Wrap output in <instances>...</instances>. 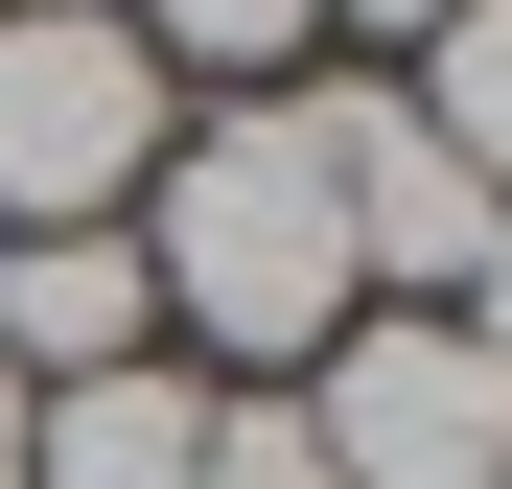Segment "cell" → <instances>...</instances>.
Here are the masks:
<instances>
[{
    "label": "cell",
    "instance_id": "1",
    "mask_svg": "<svg viewBox=\"0 0 512 489\" xmlns=\"http://www.w3.org/2000/svg\"><path fill=\"white\" fill-rule=\"evenodd\" d=\"M117 233H140V303L187 326L210 373H256V396H280V373H326V350H350V303H373V280H350V210H326L303 94L187 117V140H163V187H140Z\"/></svg>",
    "mask_w": 512,
    "mask_h": 489
},
{
    "label": "cell",
    "instance_id": "2",
    "mask_svg": "<svg viewBox=\"0 0 512 489\" xmlns=\"http://www.w3.org/2000/svg\"><path fill=\"white\" fill-rule=\"evenodd\" d=\"M163 140H187V94L117 0H0V233H117Z\"/></svg>",
    "mask_w": 512,
    "mask_h": 489
},
{
    "label": "cell",
    "instance_id": "3",
    "mask_svg": "<svg viewBox=\"0 0 512 489\" xmlns=\"http://www.w3.org/2000/svg\"><path fill=\"white\" fill-rule=\"evenodd\" d=\"M303 443L326 489H512V373L443 303H350V350L303 373Z\"/></svg>",
    "mask_w": 512,
    "mask_h": 489
},
{
    "label": "cell",
    "instance_id": "4",
    "mask_svg": "<svg viewBox=\"0 0 512 489\" xmlns=\"http://www.w3.org/2000/svg\"><path fill=\"white\" fill-rule=\"evenodd\" d=\"M303 140H326V210H350V280H373V303H466V257H489L512 210L443 163V117H419L396 70H326Z\"/></svg>",
    "mask_w": 512,
    "mask_h": 489
},
{
    "label": "cell",
    "instance_id": "5",
    "mask_svg": "<svg viewBox=\"0 0 512 489\" xmlns=\"http://www.w3.org/2000/svg\"><path fill=\"white\" fill-rule=\"evenodd\" d=\"M163 303H140V233H0V373L70 396V373H140Z\"/></svg>",
    "mask_w": 512,
    "mask_h": 489
},
{
    "label": "cell",
    "instance_id": "6",
    "mask_svg": "<svg viewBox=\"0 0 512 489\" xmlns=\"http://www.w3.org/2000/svg\"><path fill=\"white\" fill-rule=\"evenodd\" d=\"M187 466H210V373H187V350L24 396V489H187Z\"/></svg>",
    "mask_w": 512,
    "mask_h": 489
},
{
    "label": "cell",
    "instance_id": "7",
    "mask_svg": "<svg viewBox=\"0 0 512 489\" xmlns=\"http://www.w3.org/2000/svg\"><path fill=\"white\" fill-rule=\"evenodd\" d=\"M396 94L443 117V163H466V187L512 210V0H443V24H419V70H396Z\"/></svg>",
    "mask_w": 512,
    "mask_h": 489
},
{
    "label": "cell",
    "instance_id": "8",
    "mask_svg": "<svg viewBox=\"0 0 512 489\" xmlns=\"http://www.w3.org/2000/svg\"><path fill=\"white\" fill-rule=\"evenodd\" d=\"M117 24L163 47V94H187V70H233V94H303V47H326V0H117Z\"/></svg>",
    "mask_w": 512,
    "mask_h": 489
},
{
    "label": "cell",
    "instance_id": "9",
    "mask_svg": "<svg viewBox=\"0 0 512 489\" xmlns=\"http://www.w3.org/2000/svg\"><path fill=\"white\" fill-rule=\"evenodd\" d=\"M187 489H326V443H303V396H210V466Z\"/></svg>",
    "mask_w": 512,
    "mask_h": 489
},
{
    "label": "cell",
    "instance_id": "10",
    "mask_svg": "<svg viewBox=\"0 0 512 489\" xmlns=\"http://www.w3.org/2000/svg\"><path fill=\"white\" fill-rule=\"evenodd\" d=\"M326 24H373V47H419V24H443V0H326Z\"/></svg>",
    "mask_w": 512,
    "mask_h": 489
},
{
    "label": "cell",
    "instance_id": "11",
    "mask_svg": "<svg viewBox=\"0 0 512 489\" xmlns=\"http://www.w3.org/2000/svg\"><path fill=\"white\" fill-rule=\"evenodd\" d=\"M0 489H24V373H0Z\"/></svg>",
    "mask_w": 512,
    "mask_h": 489
}]
</instances>
